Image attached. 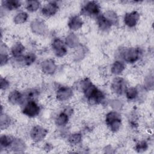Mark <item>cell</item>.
<instances>
[{
  "instance_id": "cell-29",
  "label": "cell",
  "mask_w": 154,
  "mask_h": 154,
  "mask_svg": "<svg viewBox=\"0 0 154 154\" xmlns=\"http://www.w3.org/2000/svg\"><path fill=\"white\" fill-rule=\"evenodd\" d=\"M127 99L129 100H135L138 96V90L136 87L128 88L125 93Z\"/></svg>"
},
{
  "instance_id": "cell-8",
  "label": "cell",
  "mask_w": 154,
  "mask_h": 154,
  "mask_svg": "<svg viewBox=\"0 0 154 154\" xmlns=\"http://www.w3.org/2000/svg\"><path fill=\"white\" fill-rule=\"evenodd\" d=\"M51 48L56 57L61 58L67 53V49L65 43L60 38H55L51 43Z\"/></svg>"
},
{
  "instance_id": "cell-39",
  "label": "cell",
  "mask_w": 154,
  "mask_h": 154,
  "mask_svg": "<svg viewBox=\"0 0 154 154\" xmlns=\"http://www.w3.org/2000/svg\"><path fill=\"white\" fill-rule=\"evenodd\" d=\"M52 148V147L51 144H49V143L46 144L45 146V147H44L45 150H48V151H49V150H51Z\"/></svg>"
},
{
  "instance_id": "cell-2",
  "label": "cell",
  "mask_w": 154,
  "mask_h": 154,
  "mask_svg": "<svg viewBox=\"0 0 154 154\" xmlns=\"http://www.w3.org/2000/svg\"><path fill=\"white\" fill-rule=\"evenodd\" d=\"M142 54L141 49L137 47L124 48L119 52V57L123 61L128 63H134L139 60Z\"/></svg>"
},
{
  "instance_id": "cell-11",
  "label": "cell",
  "mask_w": 154,
  "mask_h": 154,
  "mask_svg": "<svg viewBox=\"0 0 154 154\" xmlns=\"http://www.w3.org/2000/svg\"><path fill=\"white\" fill-rule=\"evenodd\" d=\"M8 102L13 105H20L25 103V97L23 94L17 90L11 91L7 97Z\"/></svg>"
},
{
  "instance_id": "cell-30",
  "label": "cell",
  "mask_w": 154,
  "mask_h": 154,
  "mask_svg": "<svg viewBox=\"0 0 154 154\" xmlns=\"http://www.w3.org/2000/svg\"><path fill=\"white\" fill-rule=\"evenodd\" d=\"M68 141L72 145H77L82 141V135L80 133H73L68 137Z\"/></svg>"
},
{
  "instance_id": "cell-16",
  "label": "cell",
  "mask_w": 154,
  "mask_h": 154,
  "mask_svg": "<svg viewBox=\"0 0 154 154\" xmlns=\"http://www.w3.org/2000/svg\"><path fill=\"white\" fill-rule=\"evenodd\" d=\"M84 24V22L80 16L74 15L71 16L67 22L69 28L73 31H76L81 29Z\"/></svg>"
},
{
  "instance_id": "cell-38",
  "label": "cell",
  "mask_w": 154,
  "mask_h": 154,
  "mask_svg": "<svg viewBox=\"0 0 154 154\" xmlns=\"http://www.w3.org/2000/svg\"><path fill=\"white\" fill-rule=\"evenodd\" d=\"M78 49L77 50V51L75 53V58H76V60H79V59H81L82 58L85 54V48L81 47L80 45L78 46Z\"/></svg>"
},
{
  "instance_id": "cell-6",
  "label": "cell",
  "mask_w": 154,
  "mask_h": 154,
  "mask_svg": "<svg viewBox=\"0 0 154 154\" xmlns=\"http://www.w3.org/2000/svg\"><path fill=\"white\" fill-rule=\"evenodd\" d=\"M111 88L117 95L124 94L128 89L126 81L122 77H116L111 82Z\"/></svg>"
},
{
  "instance_id": "cell-18",
  "label": "cell",
  "mask_w": 154,
  "mask_h": 154,
  "mask_svg": "<svg viewBox=\"0 0 154 154\" xmlns=\"http://www.w3.org/2000/svg\"><path fill=\"white\" fill-rule=\"evenodd\" d=\"M22 5L20 1L17 0H5L1 2V8L5 11H13L19 8Z\"/></svg>"
},
{
  "instance_id": "cell-10",
  "label": "cell",
  "mask_w": 154,
  "mask_h": 154,
  "mask_svg": "<svg viewBox=\"0 0 154 154\" xmlns=\"http://www.w3.org/2000/svg\"><path fill=\"white\" fill-rule=\"evenodd\" d=\"M30 28L34 34L44 35L47 31V27L44 20L41 19H35L30 23Z\"/></svg>"
},
{
  "instance_id": "cell-34",
  "label": "cell",
  "mask_w": 154,
  "mask_h": 154,
  "mask_svg": "<svg viewBox=\"0 0 154 154\" xmlns=\"http://www.w3.org/2000/svg\"><path fill=\"white\" fill-rule=\"evenodd\" d=\"M0 53V64L1 66L2 67L8 63V61H10V57L7 52H1Z\"/></svg>"
},
{
  "instance_id": "cell-32",
  "label": "cell",
  "mask_w": 154,
  "mask_h": 154,
  "mask_svg": "<svg viewBox=\"0 0 154 154\" xmlns=\"http://www.w3.org/2000/svg\"><path fill=\"white\" fill-rule=\"evenodd\" d=\"M91 84L92 82H91L90 79L88 78H85L78 82L77 85V88L78 90L83 92Z\"/></svg>"
},
{
  "instance_id": "cell-19",
  "label": "cell",
  "mask_w": 154,
  "mask_h": 154,
  "mask_svg": "<svg viewBox=\"0 0 154 154\" xmlns=\"http://www.w3.org/2000/svg\"><path fill=\"white\" fill-rule=\"evenodd\" d=\"M25 48V46L20 42H16L10 48V53L13 58H18L22 57L23 55Z\"/></svg>"
},
{
  "instance_id": "cell-3",
  "label": "cell",
  "mask_w": 154,
  "mask_h": 154,
  "mask_svg": "<svg viewBox=\"0 0 154 154\" xmlns=\"http://www.w3.org/2000/svg\"><path fill=\"white\" fill-rule=\"evenodd\" d=\"M105 123L111 131L117 132L122 125L121 114L117 111H111L108 112L105 116Z\"/></svg>"
},
{
  "instance_id": "cell-35",
  "label": "cell",
  "mask_w": 154,
  "mask_h": 154,
  "mask_svg": "<svg viewBox=\"0 0 154 154\" xmlns=\"http://www.w3.org/2000/svg\"><path fill=\"white\" fill-rule=\"evenodd\" d=\"M110 105L114 109V111H119L122 109L123 107L122 102L117 99H113L110 102Z\"/></svg>"
},
{
  "instance_id": "cell-37",
  "label": "cell",
  "mask_w": 154,
  "mask_h": 154,
  "mask_svg": "<svg viewBox=\"0 0 154 154\" xmlns=\"http://www.w3.org/2000/svg\"><path fill=\"white\" fill-rule=\"evenodd\" d=\"M145 87L149 90L152 89L153 87V78L152 75L147 76L144 80Z\"/></svg>"
},
{
  "instance_id": "cell-13",
  "label": "cell",
  "mask_w": 154,
  "mask_h": 154,
  "mask_svg": "<svg viewBox=\"0 0 154 154\" xmlns=\"http://www.w3.org/2000/svg\"><path fill=\"white\" fill-rule=\"evenodd\" d=\"M59 5L57 1H49L41 9V13L45 17L54 16L58 11Z\"/></svg>"
},
{
  "instance_id": "cell-15",
  "label": "cell",
  "mask_w": 154,
  "mask_h": 154,
  "mask_svg": "<svg viewBox=\"0 0 154 154\" xmlns=\"http://www.w3.org/2000/svg\"><path fill=\"white\" fill-rule=\"evenodd\" d=\"M40 68L45 74L52 75L57 70V65L55 61L53 59L49 58L41 63Z\"/></svg>"
},
{
  "instance_id": "cell-36",
  "label": "cell",
  "mask_w": 154,
  "mask_h": 154,
  "mask_svg": "<svg viewBox=\"0 0 154 154\" xmlns=\"http://www.w3.org/2000/svg\"><path fill=\"white\" fill-rule=\"evenodd\" d=\"M10 82L8 79H7L5 77H1L0 79V87H1V90L2 91H5L7 90L10 87Z\"/></svg>"
},
{
  "instance_id": "cell-26",
  "label": "cell",
  "mask_w": 154,
  "mask_h": 154,
  "mask_svg": "<svg viewBox=\"0 0 154 154\" xmlns=\"http://www.w3.org/2000/svg\"><path fill=\"white\" fill-rule=\"evenodd\" d=\"M37 57L33 52H28L25 55H23L22 57V61L23 66H29L32 64L36 60Z\"/></svg>"
},
{
  "instance_id": "cell-7",
  "label": "cell",
  "mask_w": 154,
  "mask_h": 154,
  "mask_svg": "<svg viewBox=\"0 0 154 154\" xmlns=\"http://www.w3.org/2000/svg\"><path fill=\"white\" fill-rule=\"evenodd\" d=\"M48 131L40 125L34 126L29 132V136L31 140L36 143L40 142L46 137Z\"/></svg>"
},
{
  "instance_id": "cell-31",
  "label": "cell",
  "mask_w": 154,
  "mask_h": 154,
  "mask_svg": "<svg viewBox=\"0 0 154 154\" xmlns=\"http://www.w3.org/2000/svg\"><path fill=\"white\" fill-rule=\"evenodd\" d=\"M39 95V91L35 88H32L28 90L26 93L24 94L25 100H35V99L38 97Z\"/></svg>"
},
{
  "instance_id": "cell-24",
  "label": "cell",
  "mask_w": 154,
  "mask_h": 154,
  "mask_svg": "<svg viewBox=\"0 0 154 154\" xmlns=\"http://www.w3.org/2000/svg\"><path fill=\"white\" fill-rule=\"evenodd\" d=\"M13 123V120L11 117L7 114L5 112H1L0 118V127L2 131L5 130L9 128Z\"/></svg>"
},
{
  "instance_id": "cell-21",
  "label": "cell",
  "mask_w": 154,
  "mask_h": 154,
  "mask_svg": "<svg viewBox=\"0 0 154 154\" xmlns=\"http://www.w3.org/2000/svg\"><path fill=\"white\" fill-rule=\"evenodd\" d=\"M26 143L23 140L19 138H14L10 149L14 152H22L26 149Z\"/></svg>"
},
{
  "instance_id": "cell-9",
  "label": "cell",
  "mask_w": 154,
  "mask_h": 154,
  "mask_svg": "<svg viewBox=\"0 0 154 154\" xmlns=\"http://www.w3.org/2000/svg\"><path fill=\"white\" fill-rule=\"evenodd\" d=\"M73 95V89L67 86H61L56 91V98L58 101L64 102L70 99Z\"/></svg>"
},
{
  "instance_id": "cell-4",
  "label": "cell",
  "mask_w": 154,
  "mask_h": 154,
  "mask_svg": "<svg viewBox=\"0 0 154 154\" xmlns=\"http://www.w3.org/2000/svg\"><path fill=\"white\" fill-rule=\"evenodd\" d=\"M100 6L94 1L87 2L81 10V15L85 16H97L100 14Z\"/></svg>"
},
{
  "instance_id": "cell-33",
  "label": "cell",
  "mask_w": 154,
  "mask_h": 154,
  "mask_svg": "<svg viewBox=\"0 0 154 154\" xmlns=\"http://www.w3.org/2000/svg\"><path fill=\"white\" fill-rule=\"evenodd\" d=\"M148 148V144L146 141H141L136 144L135 150L138 153H142L146 151Z\"/></svg>"
},
{
  "instance_id": "cell-12",
  "label": "cell",
  "mask_w": 154,
  "mask_h": 154,
  "mask_svg": "<svg viewBox=\"0 0 154 154\" xmlns=\"http://www.w3.org/2000/svg\"><path fill=\"white\" fill-rule=\"evenodd\" d=\"M140 17V13L137 11L134 10L131 12L126 13L125 14L123 21L125 25H126L128 27L134 28L138 23Z\"/></svg>"
},
{
  "instance_id": "cell-20",
  "label": "cell",
  "mask_w": 154,
  "mask_h": 154,
  "mask_svg": "<svg viewBox=\"0 0 154 154\" xmlns=\"http://www.w3.org/2000/svg\"><path fill=\"white\" fill-rule=\"evenodd\" d=\"M64 43L70 48H77L80 45L78 35L73 32H70L66 36Z\"/></svg>"
},
{
  "instance_id": "cell-27",
  "label": "cell",
  "mask_w": 154,
  "mask_h": 154,
  "mask_svg": "<svg viewBox=\"0 0 154 154\" xmlns=\"http://www.w3.org/2000/svg\"><path fill=\"white\" fill-rule=\"evenodd\" d=\"M41 3L38 1L30 0L25 2V8L29 12H35L40 7Z\"/></svg>"
},
{
  "instance_id": "cell-14",
  "label": "cell",
  "mask_w": 154,
  "mask_h": 154,
  "mask_svg": "<svg viewBox=\"0 0 154 154\" xmlns=\"http://www.w3.org/2000/svg\"><path fill=\"white\" fill-rule=\"evenodd\" d=\"M72 112V109L69 108H66L63 112H60L55 119V125L59 127H64L67 125L70 115Z\"/></svg>"
},
{
  "instance_id": "cell-23",
  "label": "cell",
  "mask_w": 154,
  "mask_h": 154,
  "mask_svg": "<svg viewBox=\"0 0 154 154\" xmlns=\"http://www.w3.org/2000/svg\"><path fill=\"white\" fill-rule=\"evenodd\" d=\"M14 140V137L10 135L7 134H2L0 137V146L1 149H10L13 141Z\"/></svg>"
},
{
  "instance_id": "cell-28",
  "label": "cell",
  "mask_w": 154,
  "mask_h": 154,
  "mask_svg": "<svg viewBox=\"0 0 154 154\" xmlns=\"http://www.w3.org/2000/svg\"><path fill=\"white\" fill-rule=\"evenodd\" d=\"M112 24L116 25L119 23V17L117 14L113 10H107L103 14Z\"/></svg>"
},
{
  "instance_id": "cell-22",
  "label": "cell",
  "mask_w": 154,
  "mask_h": 154,
  "mask_svg": "<svg viewBox=\"0 0 154 154\" xmlns=\"http://www.w3.org/2000/svg\"><path fill=\"white\" fill-rule=\"evenodd\" d=\"M125 69V64L123 61L117 60L114 61L111 67V72L115 75H120Z\"/></svg>"
},
{
  "instance_id": "cell-5",
  "label": "cell",
  "mask_w": 154,
  "mask_h": 154,
  "mask_svg": "<svg viewBox=\"0 0 154 154\" xmlns=\"http://www.w3.org/2000/svg\"><path fill=\"white\" fill-rule=\"evenodd\" d=\"M22 112L23 114L28 117H35L37 116L40 112V107L35 100H29L24 103Z\"/></svg>"
},
{
  "instance_id": "cell-17",
  "label": "cell",
  "mask_w": 154,
  "mask_h": 154,
  "mask_svg": "<svg viewBox=\"0 0 154 154\" xmlns=\"http://www.w3.org/2000/svg\"><path fill=\"white\" fill-rule=\"evenodd\" d=\"M96 23L98 28L103 31L109 30L113 25L111 22L102 14L96 17Z\"/></svg>"
},
{
  "instance_id": "cell-25",
  "label": "cell",
  "mask_w": 154,
  "mask_h": 154,
  "mask_svg": "<svg viewBox=\"0 0 154 154\" xmlns=\"http://www.w3.org/2000/svg\"><path fill=\"white\" fill-rule=\"evenodd\" d=\"M28 17V14L25 11L18 12L13 17V22L16 25L23 24L27 21Z\"/></svg>"
},
{
  "instance_id": "cell-1",
  "label": "cell",
  "mask_w": 154,
  "mask_h": 154,
  "mask_svg": "<svg viewBox=\"0 0 154 154\" xmlns=\"http://www.w3.org/2000/svg\"><path fill=\"white\" fill-rule=\"evenodd\" d=\"M83 93L88 103L91 105L101 103L105 99L104 93L93 84H90Z\"/></svg>"
}]
</instances>
